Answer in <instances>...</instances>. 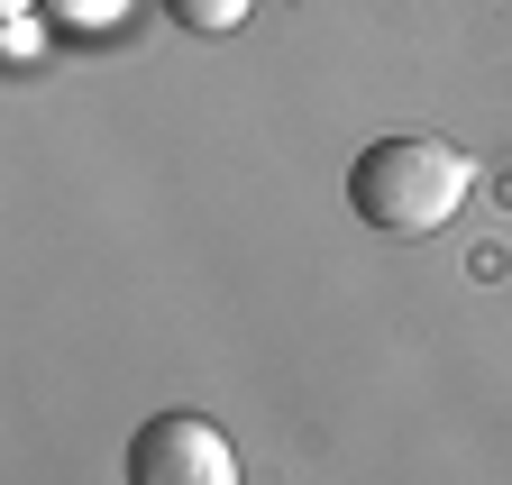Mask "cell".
Returning a JSON list of instances; mask_svg holds the SVG:
<instances>
[{
  "label": "cell",
  "instance_id": "5",
  "mask_svg": "<svg viewBox=\"0 0 512 485\" xmlns=\"http://www.w3.org/2000/svg\"><path fill=\"white\" fill-rule=\"evenodd\" d=\"M10 10H28V0H10Z\"/></svg>",
  "mask_w": 512,
  "mask_h": 485
},
{
  "label": "cell",
  "instance_id": "4",
  "mask_svg": "<svg viewBox=\"0 0 512 485\" xmlns=\"http://www.w3.org/2000/svg\"><path fill=\"white\" fill-rule=\"evenodd\" d=\"M55 10H64V19H110L119 0H55Z\"/></svg>",
  "mask_w": 512,
  "mask_h": 485
},
{
  "label": "cell",
  "instance_id": "2",
  "mask_svg": "<svg viewBox=\"0 0 512 485\" xmlns=\"http://www.w3.org/2000/svg\"><path fill=\"white\" fill-rule=\"evenodd\" d=\"M128 485H238V449L202 412H156L128 440Z\"/></svg>",
  "mask_w": 512,
  "mask_h": 485
},
{
  "label": "cell",
  "instance_id": "3",
  "mask_svg": "<svg viewBox=\"0 0 512 485\" xmlns=\"http://www.w3.org/2000/svg\"><path fill=\"white\" fill-rule=\"evenodd\" d=\"M247 10L256 0H165V19L192 28V37H229V28H247Z\"/></svg>",
  "mask_w": 512,
  "mask_h": 485
},
{
  "label": "cell",
  "instance_id": "1",
  "mask_svg": "<svg viewBox=\"0 0 512 485\" xmlns=\"http://www.w3.org/2000/svg\"><path fill=\"white\" fill-rule=\"evenodd\" d=\"M476 193V165L467 147H448V138H375L357 165H348V211L384 238H430L467 211Z\"/></svg>",
  "mask_w": 512,
  "mask_h": 485
}]
</instances>
